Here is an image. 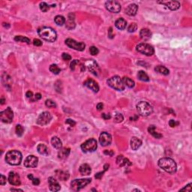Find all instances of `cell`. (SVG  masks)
<instances>
[{"label":"cell","mask_w":192,"mask_h":192,"mask_svg":"<svg viewBox=\"0 0 192 192\" xmlns=\"http://www.w3.org/2000/svg\"><path fill=\"white\" fill-rule=\"evenodd\" d=\"M38 158L34 155H29L24 161V166L27 168H34L38 166Z\"/></svg>","instance_id":"5bb4252c"},{"label":"cell","mask_w":192,"mask_h":192,"mask_svg":"<svg viewBox=\"0 0 192 192\" xmlns=\"http://www.w3.org/2000/svg\"><path fill=\"white\" fill-rule=\"evenodd\" d=\"M79 63V61H78L77 59H75L73 60L72 62H71V65H70V68H71V69L72 70V71H74L75 68V65H77V64Z\"/></svg>","instance_id":"c3c4849f"},{"label":"cell","mask_w":192,"mask_h":192,"mask_svg":"<svg viewBox=\"0 0 192 192\" xmlns=\"http://www.w3.org/2000/svg\"><path fill=\"white\" fill-rule=\"evenodd\" d=\"M116 164H117L120 167H125V166H131V165L132 164L131 162L129 161L128 158H125L123 155H119L116 158Z\"/></svg>","instance_id":"44dd1931"},{"label":"cell","mask_w":192,"mask_h":192,"mask_svg":"<svg viewBox=\"0 0 192 192\" xmlns=\"http://www.w3.org/2000/svg\"><path fill=\"white\" fill-rule=\"evenodd\" d=\"M42 44H43L42 41L39 39H34V41H33V44L35 46H36V47H40V46L42 45Z\"/></svg>","instance_id":"f907efd6"},{"label":"cell","mask_w":192,"mask_h":192,"mask_svg":"<svg viewBox=\"0 0 192 192\" xmlns=\"http://www.w3.org/2000/svg\"><path fill=\"white\" fill-rule=\"evenodd\" d=\"M84 85L95 93L99 91V86H98V84L93 79H87L84 83Z\"/></svg>","instance_id":"e0dca14e"},{"label":"cell","mask_w":192,"mask_h":192,"mask_svg":"<svg viewBox=\"0 0 192 192\" xmlns=\"http://www.w3.org/2000/svg\"><path fill=\"white\" fill-rule=\"evenodd\" d=\"M8 182L11 185H15V186H18L21 183L20 176L18 175V173L15 172H10L9 175H8Z\"/></svg>","instance_id":"2e32d148"},{"label":"cell","mask_w":192,"mask_h":192,"mask_svg":"<svg viewBox=\"0 0 192 192\" xmlns=\"http://www.w3.org/2000/svg\"><path fill=\"white\" fill-rule=\"evenodd\" d=\"M136 50L147 56H150L155 53L154 47L146 43H140L136 47Z\"/></svg>","instance_id":"8992f818"},{"label":"cell","mask_w":192,"mask_h":192,"mask_svg":"<svg viewBox=\"0 0 192 192\" xmlns=\"http://www.w3.org/2000/svg\"><path fill=\"white\" fill-rule=\"evenodd\" d=\"M37 150L40 155H42L44 156H48L50 155V149L49 148L43 143L38 144L37 146Z\"/></svg>","instance_id":"7402d4cb"},{"label":"cell","mask_w":192,"mask_h":192,"mask_svg":"<svg viewBox=\"0 0 192 192\" xmlns=\"http://www.w3.org/2000/svg\"><path fill=\"white\" fill-rule=\"evenodd\" d=\"M15 41L17 42H24L26 44H30V39L26 37L22 36V35H17L15 37Z\"/></svg>","instance_id":"d590c367"},{"label":"cell","mask_w":192,"mask_h":192,"mask_svg":"<svg viewBox=\"0 0 192 192\" xmlns=\"http://www.w3.org/2000/svg\"><path fill=\"white\" fill-rule=\"evenodd\" d=\"M179 124H180L179 122H176L175 120H173V119H171L170 121H169V125H170V126H171V128L176 127V126H177Z\"/></svg>","instance_id":"7dc6e473"},{"label":"cell","mask_w":192,"mask_h":192,"mask_svg":"<svg viewBox=\"0 0 192 192\" xmlns=\"http://www.w3.org/2000/svg\"><path fill=\"white\" fill-rule=\"evenodd\" d=\"M26 97H27V98H31L32 97V96H33V93H32V92H31V91H28L27 93H26Z\"/></svg>","instance_id":"680465c9"},{"label":"cell","mask_w":192,"mask_h":192,"mask_svg":"<svg viewBox=\"0 0 192 192\" xmlns=\"http://www.w3.org/2000/svg\"><path fill=\"white\" fill-rule=\"evenodd\" d=\"M50 71L53 73V74H54V75H59L60 71H61V69L56 65L53 64V65H51L50 66Z\"/></svg>","instance_id":"8d00e7d4"},{"label":"cell","mask_w":192,"mask_h":192,"mask_svg":"<svg viewBox=\"0 0 192 192\" xmlns=\"http://www.w3.org/2000/svg\"><path fill=\"white\" fill-rule=\"evenodd\" d=\"M56 176L58 177L59 180H62V181H66L68 180L70 174L67 171H56Z\"/></svg>","instance_id":"4316f807"},{"label":"cell","mask_w":192,"mask_h":192,"mask_svg":"<svg viewBox=\"0 0 192 192\" xmlns=\"http://www.w3.org/2000/svg\"><path fill=\"white\" fill-rule=\"evenodd\" d=\"M38 35L48 42H54L57 38V34L54 29L50 27H42L38 29Z\"/></svg>","instance_id":"7a4b0ae2"},{"label":"cell","mask_w":192,"mask_h":192,"mask_svg":"<svg viewBox=\"0 0 192 192\" xmlns=\"http://www.w3.org/2000/svg\"><path fill=\"white\" fill-rule=\"evenodd\" d=\"M158 3H161L164 5L171 11H176L180 8V3L177 1H168V2H158Z\"/></svg>","instance_id":"d6986e66"},{"label":"cell","mask_w":192,"mask_h":192,"mask_svg":"<svg viewBox=\"0 0 192 192\" xmlns=\"http://www.w3.org/2000/svg\"><path fill=\"white\" fill-rule=\"evenodd\" d=\"M104 173H105V171H104L103 172L98 173H96L95 174V177L96 179H98V180H101V179H102V176H103V175H104Z\"/></svg>","instance_id":"f5cc1de1"},{"label":"cell","mask_w":192,"mask_h":192,"mask_svg":"<svg viewBox=\"0 0 192 192\" xmlns=\"http://www.w3.org/2000/svg\"><path fill=\"white\" fill-rule=\"evenodd\" d=\"M24 132V128H23L21 125H17L16 126V134H17V136L21 137Z\"/></svg>","instance_id":"74e56055"},{"label":"cell","mask_w":192,"mask_h":192,"mask_svg":"<svg viewBox=\"0 0 192 192\" xmlns=\"http://www.w3.org/2000/svg\"><path fill=\"white\" fill-rule=\"evenodd\" d=\"M96 108H97V110H98V111H101L103 110L104 108V104L102 103H99L97 104V107H96Z\"/></svg>","instance_id":"9f6ffc18"},{"label":"cell","mask_w":192,"mask_h":192,"mask_svg":"<svg viewBox=\"0 0 192 192\" xmlns=\"http://www.w3.org/2000/svg\"><path fill=\"white\" fill-rule=\"evenodd\" d=\"M137 29V26L135 23H132L131 24H130L128 27V31L129 32H134Z\"/></svg>","instance_id":"60d3db41"},{"label":"cell","mask_w":192,"mask_h":192,"mask_svg":"<svg viewBox=\"0 0 192 192\" xmlns=\"http://www.w3.org/2000/svg\"><path fill=\"white\" fill-rule=\"evenodd\" d=\"M51 119H52V116H51L50 113L49 112L45 111V112L41 113L39 115V116L37 119V124L44 126V125H46L49 123Z\"/></svg>","instance_id":"8fae6325"},{"label":"cell","mask_w":192,"mask_h":192,"mask_svg":"<svg viewBox=\"0 0 192 192\" xmlns=\"http://www.w3.org/2000/svg\"><path fill=\"white\" fill-rule=\"evenodd\" d=\"M152 32L149 30V29H147V28H144V29H142L140 32V38L143 39V40L147 41L150 39L152 38Z\"/></svg>","instance_id":"d4e9b609"},{"label":"cell","mask_w":192,"mask_h":192,"mask_svg":"<svg viewBox=\"0 0 192 192\" xmlns=\"http://www.w3.org/2000/svg\"><path fill=\"white\" fill-rule=\"evenodd\" d=\"M35 100H40L41 99V95L40 94V93H36L35 94Z\"/></svg>","instance_id":"91938a15"},{"label":"cell","mask_w":192,"mask_h":192,"mask_svg":"<svg viewBox=\"0 0 192 192\" xmlns=\"http://www.w3.org/2000/svg\"><path fill=\"white\" fill-rule=\"evenodd\" d=\"M89 52L93 56H95V55H98V53H99V50L96 47H94V46H92L89 48Z\"/></svg>","instance_id":"ee69618b"},{"label":"cell","mask_w":192,"mask_h":192,"mask_svg":"<svg viewBox=\"0 0 192 192\" xmlns=\"http://www.w3.org/2000/svg\"><path fill=\"white\" fill-rule=\"evenodd\" d=\"M122 81H123V84L125 86L128 87L130 89L131 88H134V86H135V83L133 80H131V78L128 77H124L122 78Z\"/></svg>","instance_id":"d6a6232c"},{"label":"cell","mask_w":192,"mask_h":192,"mask_svg":"<svg viewBox=\"0 0 192 192\" xmlns=\"http://www.w3.org/2000/svg\"><path fill=\"white\" fill-rule=\"evenodd\" d=\"M48 182H49V188L50 190L51 191H58L60 190L61 187H60L59 183L58 182L57 180H56L53 177L50 176L48 178Z\"/></svg>","instance_id":"ac0fdd59"},{"label":"cell","mask_w":192,"mask_h":192,"mask_svg":"<svg viewBox=\"0 0 192 192\" xmlns=\"http://www.w3.org/2000/svg\"><path fill=\"white\" fill-rule=\"evenodd\" d=\"M131 147L132 150L136 151L139 149L140 147L142 145V141L139 138L136 137H133L131 139Z\"/></svg>","instance_id":"603a6c76"},{"label":"cell","mask_w":192,"mask_h":192,"mask_svg":"<svg viewBox=\"0 0 192 192\" xmlns=\"http://www.w3.org/2000/svg\"><path fill=\"white\" fill-rule=\"evenodd\" d=\"M180 191H191V183H189V185H186V187L180 189Z\"/></svg>","instance_id":"816d5d0a"},{"label":"cell","mask_w":192,"mask_h":192,"mask_svg":"<svg viewBox=\"0 0 192 192\" xmlns=\"http://www.w3.org/2000/svg\"><path fill=\"white\" fill-rule=\"evenodd\" d=\"M65 42L68 47L71 49L75 50L83 51L85 50L86 44L84 42H78L74 39H71V38H68L65 40Z\"/></svg>","instance_id":"9c48e42d"},{"label":"cell","mask_w":192,"mask_h":192,"mask_svg":"<svg viewBox=\"0 0 192 192\" xmlns=\"http://www.w3.org/2000/svg\"><path fill=\"white\" fill-rule=\"evenodd\" d=\"M28 178H29L30 180H32L33 185H38L40 184V180H39V179H38V178H33L32 174H29V175H28Z\"/></svg>","instance_id":"f35d334b"},{"label":"cell","mask_w":192,"mask_h":192,"mask_svg":"<svg viewBox=\"0 0 192 192\" xmlns=\"http://www.w3.org/2000/svg\"><path fill=\"white\" fill-rule=\"evenodd\" d=\"M14 118V113L11 107H8L6 110L0 113V119L5 123H11Z\"/></svg>","instance_id":"30bf717a"},{"label":"cell","mask_w":192,"mask_h":192,"mask_svg":"<svg viewBox=\"0 0 192 192\" xmlns=\"http://www.w3.org/2000/svg\"><path fill=\"white\" fill-rule=\"evenodd\" d=\"M51 144L56 149H62V143L61 141V140L57 137H53L51 139Z\"/></svg>","instance_id":"f546056e"},{"label":"cell","mask_w":192,"mask_h":192,"mask_svg":"<svg viewBox=\"0 0 192 192\" xmlns=\"http://www.w3.org/2000/svg\"><path fill=\"white\" fill-rule=\"evenodd\" d=\"M75 15L74 14H69L68 17V20L66 22V28L69 30L74 29L75 28Z\"/></svg>","instance_id":"cb8c5ba5"},{"label":"cell","mask_w":192,"mask_h":192,"mask_svg":"<svg viewBox=\"0 0 192 192\" xmlns=\"http://www.w3.org/2000/svg\"><path fill=\"white\" fill-rule=\"evenodd\" d=\"M109 86L114 89L117 91H123L125 88V86L124 85L122 79L120 78L119 76H113L108 79L107 81Z\"/></svg>","instance_id":"5b68a950"},{"label":"cell","mask_w":192,"mask_h":192,"mask_svg":"<svg viewBox=\"0 0 192 192\" xmlns=\"http://www.w3.org/2000/svg\"><path fill=\"white\" fill-rule=\"evenodd\" d=\"M79 171H80V173L83 176H89V175H90L91 172H92V169H91L90 166L89 164H83L82 165H80Z\"/></svg>","instance_id":"484cf974"},{"label":"cell","mask_w":192,"mask_h":192,"mask_svg":"<svg viewBox=\"0 0 192 192\" xmlns=\"http://www.w3.org/2000/svg\"><path fill=\"white\" fill-rule=\"evenodd\" d=\"M91 181H92L91 179H80V180H73L71 183V189L75 191H78L80 189H84L87 185H89Z\"/></svg>","instance_id":"ba28073f"},{"label":"cell","mask_w":192,"mask_h":192,"mask_svg":"<svg viewBox=\"0 0 192 192\" xmlns=\"http://www.w3.org/2000/svg\"><path fill=\"white\" fill-rule=\"evenodd\" d=\"M123 120H124L123 116L122 114H120V113H118V114H116V116H115L114 122H116V123H120V122H122Z\"/></svg>","instance_id":"b9f144b4"},{"label":"cell","mask_w":192,"mask_h":192,"mask_svg":"<svg viewBox=\"0 0 192 192\" xmlns=\"http://www.w3.org/2000/svg\"><path fill=\"white\" fill-rule=\"evenodd\" d=\"M87 68L89 69V71L90 72H92L94 75L95 76H98V73L99 72V67H98V64L95 61H94L93 59L88 60L85 62V65H84Z\"/></svg>","instance_id":"4fadbf2b"},{"label":"cell","mask_w":192,"mask_h":192,"mask_svg":"<svg viewBox=\"0 0 192 192\" xmlns=\"http://www.w3.org/2000/svg\"><path fill=\"white\" fill-rule=\"evenodd\" d=\"M65 123L70 125V126H71V127H74V126L76 125V122H75L74 120L71 119H68L65 121Z\"/></svg>","instance_id":"681fc988"},{"label":"cell","mask_w":192,"mask_h":192,"mask_svg":"<svg viewBox=\"0 0 192 192\" xmlns=\"http://www.w3.org/2000/svg\"><path fill=\"white\" fill-rule=\"evenodd\" d=\"M138 11V6L136 4H130L128 7L125 8V12L129 16H135L137 15Z\"/></svg>","instance_id":"ffe728a7"},{"label":"cell","mask_w":192,"mask_h":192,"mask_svg":"<svg viewBox=\"0 0 192 192\" xmlns=\"http://www.w3.org/2000/svg\"><path fill=\"white\" fill-rule=\"evenodd\" d=\"M81 149L82 151L85 153L87 152H93L96 150L97 147H98V143L96 140L94 138H90V139L87 140L86 141L84 142V143H82L81 145Z\"/></svg>","instance_id":"52a82bcc"},{"label":"cell","mask_w":192,"mask_h":192,"mask_svg":"<svg viewBox=\"0 0 192 192\" xmlns=\"http://www.w3.org/2000/svg\"><path fill=\"white\" fill-rule=\"evenodd\" d=\"M99 142L102 146H107L111 145V142H112V137L108 133L102 132L100 134Z\"/></svg>","instance_id":"9a60e30c"},{"label":"cell","mask_w":192,"mask_h":192,"mask_svg":"<svg viewBox=\"0 0 192 192\" xmlns=\"http://www.w3.org/2000/svg\"><path fill=\"white\" fill-rule=\"evenodd\" d=\"M109 167H110V165H109L108 164H106L104 165V171H107V170H108Z\"/></svg>","instance_id":"94428289"},{"label":"cell","mask_w":192,"mask_h":192,"mask_svg":"<svg viewBox=\"0 0 192 192\" xmlns=\"http://www.w3.org/2000/svg\"><path fill=\"white\" fill-rule=\"evenodd\" d=\"M137 77L140 80L144 82H149V76L146 75V73L143 71H140L137 74Z\"/></svg>","instance_id":"836d02e7"},{"label":"cell","mask_w":192,"mask_h":192,"mask_svg":"<svg viewBox=\"0 0 192 192\" xmlns=\"http://www.w3.org/2000/svg\"><path fill=\"white\" fill-rule=\"evenodd\" d=\"M104 154L107 155L109 156H113L114 155V152L113 150H105L104 152Z\"/></svg>","instance_id":"11a10c76"},{"label":"cell","mask_w":192,"mask_h":192,"mask_svg":"<svg viewBox=\"0 0 192 192\" xmlns=\"http://www.w3.org/2000/svg\"><path fill=\"white\" fill-rule=\"evenodd\" d=\"M54 21L58 26H62L65 23V18L62 15H57L55 17Z\"/></svg>","instance_id":"e575fe53"},{"label":"cell","mask_w":192,"mask_h":192,"mask_svg":"<svg viewBox=\"0 0 192 192\" xmlns=\"http://www.w3.org/2000/svg\"><path fill=\"white\" fill-rule=\"evenodd\" d=\"M62 59H63V60H65V61H69V60L71 59V56L66 53H62Z\"/></svg>","instance_id":"bcb514c9"},{"label":"cell","mask_w":192,"mask_h":192,"mask_svg":"<svg viewBox=\"0 0 192 192\" xmlns=\"http://www.w3.org/2000/svg\"><path fill=\"white\" fill-rule=\"evenodd\" d=\"M107 10L112 13H119L121 11V5L116 1H107L105 3Z\"/></svg>","instance_id":"7c38bea8"},{"label":"cell","mask_w":192,"mask_h":192,"mask_svg":"<svg viewBox=\"0 0 192 192\" xmlns=\"http://www.w3.org/2000/svg\"><path fill=\"white\" fill-rule=\"evenodd\" d=\"M148 131H149V133L151 135H152V136L154 137L155 138H156V139H160V138L162 137V134L156 132L155 126V125H150V126L148 128Z\"/></svg>","instance_id":"4dcf8cb0"},{"label":"cell","mask_w":192,"mask_h":192,"mask_svg":"<svg viewBox=\"0 0 192 192\" xmlns=\"http://www.w3.org/2000/svg\"><path fill=\"white\" fill-rule=\"evenodd\" d=\"M112 28H110V29H109L108 31V36L110 38H113V37H114V35L112 34Z\"/></svg>","instance_id":"6f0895ef"},{"label":"cell","mask_w":192,"mask_h":192,"mask_svg":"<svg viewBox=\"0 0 192 192\" xmlns=\"http://www.w3.org/2000/svg\"><path fill=\"white\" fill-rule=\"evenodd\" d=\"M21 152L17 150H11L7 152L6 155V161L8 164L12 166L20 165L22 161Z\"/></svg>","instance_id":"3957f363"},{"label":"cell","mask_w":192,"mask_h":192,"mask_svg":"<svg viewBox=\"0 0 192 192\" xmlns=\"http://www.w3.org/2000/svg\"><path fill=\"white\" fill-rule=\"evenodd\" d=\"M115 26L118 29L124 30L125 29H126V26H127V21L123 18L118 19L115 23Z\"/></svg>","instance_id":"83f0119b"},{"label":"cell","mask_w":192,"mask_h":192,"mask_svg":"<svg viewBox=\"0 0 192 192\" xmlns=\"http://www.w3.org/2000/svg\"><path fill=\"white\" fill-rule=\"evenodd\" d=\"M45 104L47 107H50V108H52V107H56V104L53 101H52L51 99L47 100L45 102Z\"/></svg>","instance_id":"7bdbcfd3"},{"label":"cell","mask_w":192,"mask_h":192,"mask_svg":"<svg viewBox=\"0 0 192 192\" xmlns=\"http://www.w3.org/2000/svg\"><path fill=\"white\" fill-rule=\"evenodd\" d=\"M102 117L104 119L107 120V119H110L111 118V116L110 113H102Z\"/></svg>","instance_id":"db71d44e"},{"label":"cell","mask_w":192,"mask_h":192,"mask_svg":"<svg viewBox=\"0 0 192 192\" xmlns=\"http://www.w3.org/2000/svg\"><path fill=\"white\" fill-rule=\"evenodd\" d=\"M158 166L168 173H174L177 171L176 163L171 158H162L158 160Z\"/></svg>","instance_id":"6da1fadb"},{"label":"cell","mask_w":192,"mask_h":192,"mask_svg":"<svg viewBox=\"0 0 192 192\" xmlns=\"http://www.w3.org/2000/svg\"><path fill=\"white\" fill-rule=\"evenodd\" d=\"M50 8V6L47 5L46 2H41L40 3V9L43 12H47Z\"/></svg>","instance_id":"ab89813d"},{"label":"cell","mask_w":192,"mask_h":192,"mask_svg":"<svg viewBox=\"0 0 192 192\" xmlns=\"http://www.w3.org/2000/svg\"><path fill=\"white\" fill-rule=\"evenodd\" d=\"M6 182H7V180H6V176L2 175V174H1V176H0V185H6Z\"/></svg>","instance_id":"f6af8a7d"},{"label":"cell","mask_w":192,"mask_h":192,"mask_svg":"<svg viewBox=\"0 0 192 192\" xmlns=\"http://www.w3.org/2000/svg\"><path fill=\"white\" fill-rule=\"evenodd\" d=\"M70 152H71V149L70 148H62V149H60L59 151L58 156L59 158H61V159H65L68 157L69 154H70Z\"/></svg>","instance_id":"f1b7e54d"},{"label":"cell","mask_w":192,"mask_h":192,"mask_svg":"<svg viewBox=\"0 0 192 192\" xmlns=\"http://www.w3.org/2000/svg\"><path fill=\"white\" fill-rule=\"evenodd\" d=\"M11 191H23V190H21V189H11Z\"/></svg>","instance_id":"6125c7cd"},{"label":"cell","mask_w":192,"mask_h":192,"mask_svg":"<svg viewBox=\"0 0 192 192\" xmlns=\"http://www.w3.org/2000/svg\"><path fill=\"white\" fill-rule=\"evenodd\" d=\"M155 71L156 72L159 73V74L163 75H168L169 73H170L168 69L166 67H164V66H162V65H158V66H156V67L155 68Z\"/></svg>","instance_id":"1f68e13d"},{"label":"cell","mask_w":192,"mask_h":192,"mask_svg":"<svg viewBox=\"0 0 192 192\" xmlns=\"http://www.w3.org/2000/svg\"><path fill=\"white\" fill-rule=\"evenodd\" d=\"M137 111L140 115L143 116H149L153 112V108L150 104L146 102H140L137 104Z\"/></svg>","instance_id":"277c9868"},{"label":"cell","mask_w":192,"mask_h":192,"mask_svg":"<svg viewBox=\"0 0 192 192\" xmlns=\"http://www.w3.org/2000/svg\"><path fill=\"white\" fill-rule=\"evenodd\" d=\"M4 102H5V99H4V98H2V99H1V104H3Z\"/></svg>","instance_id":"be15d7a7"}]
</instances>
